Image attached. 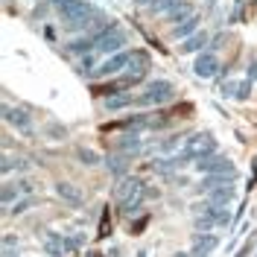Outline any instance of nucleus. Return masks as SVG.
Here are the masks:
<instances>
[{"mask_svg":"<svg viewBox=\"0 0 257 257\" xmlns=\"http://www.w3.org/2000/svg\"><path fill=\"white\" fill-rule=\"evenodd\" d=\"M128 35L117 24H108V27H102L99 32H94V53H105V56H111V53H120V50L126 47Z\"/></svg>","mask_w":257,"mask_h":257,"instance_id":"obj_1","label":"nucleus"},{"mask_svg":"<svg viewBox=\"0 0 257 257\" xmlns=\"http://www.w3.org/2000/svg\"><path fill=\"white\" fill-rule=\"evenodd\" d=\"M173 99H176V85L167 79H155L138 94V105H158L161 108V105H167Z\"/></svg>","mask_w":257,"mask_h":257,"instance_id":"obj_2","label":"nucleus"},{"mask_svg":"<svg viewBox=\"0 0 257 257\" xmlns=\"http://www.w3.org/2000/svg\"><path fill=\"white\" fill-rule=\"evenodd\" d=\"M38 190H41V181L38 178H6L3 181V190H0L3 208H9L12 202L24 199V196H35Z\"/></svg>","mask_w":257,"mask_h":257,"instance_id":"obj_3","label":"nucleus"},{"mask_svg":"<svg viewBox=\"0 0 257 257\" xmlns=\"http://www.w3.org/2000/svg\"><path fill=\"white\" fill-rule=\"evenodd\" d=\"M210 152H219V144L210 132H193V135H187V141L181 146V155H187L190 161L205 158Z\"/></svg>","mask_w":257,"mask_h":257,"instance_id":"obj_4","label":"nucleus"},{"mask_svg":"<svg viewBox=\"0 0 257 257\" xmlns=\"http://www.w3.org/2000/svg\"><path fill=\"white\" fill-rule=\"evenodd\" d=\"M138 196H146V181L141 176H123L117 178V184L111 187L114 202H128V199H138Z\"/></svg>","mask_w":257,"mask_h":257,"instance_id":"obj_5","label":"nucleus"},{"mask_svg":"<svg viewBox=\"0 0 257 257\" xmlns=\"http://www.w3.org/2000/svg\"><path fill=\"white\" fill-rule=\"evenodd\" d=\"M132 56H135V50L132 53H126V50H120V53H111L108 59L102 64H96V70L91 73V76H96V79H105V76H117L120 70H128V64H132Z\"/></svg>","mask_w":257,"mask_h":257,"instance_id":"obj_6","label":"nucleus"},{"mask_svg":"<svg viewBox=\"0 0 257 257\" xmlns=\"http://www.w3.org/2000/svg\"><path fill=\"white\" fill-rule=\"evenodd\" d=\"M193 167H196L199 173H205V176H213V173H234L231 158L222 155V152H210V155H205V158L193 161Z\"/></svg>","mask_w":257,"mask_h":257,"instance_id":"obj_7","label":"nucleus"},{"mask_svg":"<svg viewBox=\"0 0 257 257\" xmlns=\"http://www.w3.org/2000/svg\"><path fill=\"white\" fill-rule=\"evenodd\" d=\"M193 73H196L199 79H213V76H219V59H216V53H213V50L199 53L196 62H193Z\"/></svg>","mask_w":257,"mask_h":257,"instance_id":"obj_8","label":"nucleus"},{"mask_svg":"<svg viewBox=\"0 0 257 257\" xmlns=\"http://www.w3.org/2000/svg\"><path fill=\"white\" fill-rule=\"evenodd\" d=\"M3 120L12 128H18V132L32 135V117L27 108H21V105H3Z\"/></svg>","mask_w":257,"mask_h":257,"instance_id":"obj_9","label":"nucleus"},{"mask_svg":"<svg viewBox=\"0 0 257 257\" xmlns=\"http://www.w3.org/2000/svg\"><path fill=\"white\" fill-rule=\"evenodd\" d=\"M219 248V237L213 231H196L193 234V257H210Z\"/></svg>","mask_w":257,"mask_h":257,"instance_id":"obj_10","label":"nucleus"},{"mask_svg":"<svg viewBox=\"0 0 257 257\" xmlns=\"http://www.w3.org/2000/svg\"><path fill=\"white\" fill-rule=\"evenodd\" d=\"M237 170L234 173H213V176H205L199 184H196V190L199 193H205L208 196L210 190H216V187H225V184H237Z\"/></svg>","mask_w":257,"mask_h":257,"instance_id":"obj_11","label":"nucleus"},{"mask_svg":"<svg viewBox=\"0 0 257 257\" xmlns=\"http://www.w3.org/2000/svg\"><path fill=\"white\" fill-rule=\"evenodd\" d=\"M56 196L62 199L64 205H70V208H82L85 205V193L76 184H70V181H56Z\"/></svg>","mask_w":257,"mask_h":257,"instance_id":"obj_12","label":"nucleus"},{"mask_svg":"<svg viewBox=\"0 0 257 257\" xmlns=\"http://www.w3.org/2000/svg\"><path fill=\"white\" fill-rule=\"evenodd\" d=\"M111 149L135 155V152H141V149H144V144H141V135H138V132H126L123 138H114V141H111Z\"/></svg>","mask_w":257,"mask_h":257,"instance_id":"obj_13","label":"nucleus"},{"mask_svg":"<svg viewBox=\"0 0 257 257\" xmlns=\"http://www.w3.org/2000/svg\"><path fill=\"white\" fill-rule=\"evenodd\" d=\"M208 41H210V35L205 30H199V32H193L190 38H184V41L178 44V53H205Z\"/></svg>","mask_w":257,"mask_h":257,"instance_id":"obj_14","label":"nucleus"},{"mask_svg":"<svg viewBox=\"0 0 257 257\" xmlns=\"http://www.w3.org/2000/svg\"><path fill=\"white\" fill-rule=\"evenodd\" d=\"M102 105H105V111H120V108H128V105H138V96L128 94V91H120V94L108 96Z\"/></svg>","mask_w":257,"mask_h":257,"instance_id":"obj_15","label":"nucleus"},{"mask_svg":"<svg viewBox=\"0 0 257 257\" xmlns=\"http://www.w3.org/2000/svg\"><path fill=\"white\" fill-rule=\"evenodd\" d=\"M0 170H3V176H12V173H27V170H30V161L21 158V155H3V161H0Z\"/></svg>","mask_w":257,"mask_h":257,"instance_id":"obj_16","label":"nucleus"},{"mask_svg":"<svg viewBox=\"0 0 257 257\" xmlns=\"http://www.w3.org/2000/svg\"><path fill=\"white\" fill-rule=\"evenodd\" d=\"M193 15H196V12H193V3H187V0H178L176 6L167 12V21H170V24H184V21H187V18H193Z\"/></svg>","mask_w":257,"mask_h":257,"instance_id":"obj_17","label":"nucleus"},{"mask_svg":"<svg viewBox=\"0 0 257 257\" xmlns=\"http://www.w3.org/2000/svg\"><path fill=\"white\" fill-rule=\"evenodd\" d=\"M199 24H202V18H199V15L187 18L184 24H176V30H173V38H178V41H184V38H190L193 32H199Z\"/></svg>","mask_w":257,"mask_h":257,"instance_id":"obj_18","label":"nucleus"},{"mask_svg":"<svg viewBox=\"0 0 257 257\" xmlns=\"http://www.w3.org/2000/svg\"><path fill=\"white\" fill-rule=\"evenodd\" d=\"M128 158H132V155H105V167L111 170V176L123 178V176H128L126 173L128 170Z\"/></svg>","mask_w":257,"mask_h":257,"instance_id":"obj_19","label":"nucleus"},{"mask_svg":"<svg viewBox=\"0 0 257 257\" xmlns=\"http://www.w3.org/2000/svg\"><path fill=\"white\" fill-rule=\"evenodd\" d=\"M234 196H237V184H225V187H216V190H210V193H208V199L219 202V205H228V202H234Z\"/></svg>","mask_w":257,"mask_h":257,"instance_id":"obj_20","label":"nucleus"},{"mask_svg":"<svg viewBox=\"0 0 257 257\" xmlns=\"http://www.w3.org/2000/svg\"><path fill=\"white\" fill-rule=\"evenodd\" d=\"M76 158H79V164H88V167L105 164V158H102V155H96L94 149H88V146H76Z\"/></svg>","mask_w":257,"mask_h":257,"instance_id":"obj_21","label":"nucleus"},{"mask_svg":"<svg viewBox=\"0 0 257 257\" xmlns=\"http://www.w3.org/2000/svg\"><path fill=\"white\" fill-rule=\"evenodd\" d=\"M38 205V196H24V199H18L15 205H9L6 208V213H15V216H21V213H27L30 208H35Z\"/></svg>","mask_w":257,"mask_h":257,"instance_id":"obj_22","label":"nucleus"},{"mask_svg":"<svg viewBox=\"0 0 257 257\" xmlns=\"http://www.w3.org/2000/svg\"><path fill=\"white\" fill-rule=\"evenodd\" d=\"M120 210H123L126 216L141 213V210H144V196H138V199H128V202H120Z\"/></svg>","mask_w":257,"mask_h":257,"instance_id":"obj_23","label":"nucleus"},{"mask_svg":"<svg viewBox=\"0 0 257 257\" xmlns=\"http://www.w3.org/2000/svg\"><path fill=\"white\" fill-rule=\"evenodd\" d=\"M193 228H196V231H213L216 222H213L210 216H205V213H196V216H193Z\"/></svg>","mask_w":257,"mask_h":257,"instance_id":"obj_24","label":"nucleus"},{"mask_svg":"<svg viewBox=\"0 0 257 257\" xmlns=\"http://www.w3.org/2000/svg\"><path fill=\"white\" fill-rule=\"evenodd\" d=\"M251 85H254L251 79H242L240 85H237V96H234V99H248V94H251Z\"/></svg>","mask_w":257,"mask_h":257,"instance_id":"obj_25","label":"nucleus"},{"mask_svg":"<svg viewBox=\"0 0 257 257\" xmlns=\"http://www.w3.org/2000/svg\"><path fill=\"white\" fill-rule=\"evenodd\" d=\"M102 228H99V234H96V237H99V240H105V237H108V231H111V228H108V208H102Z\"/></svg>","mask_w":257,"mask_h":257,"instance_id":"obj_26","label":"nucleus"},{"mask_svg":"<svg viewBox=\"0 0 257 257\" xmlns=\"http://www.w3.org/2000/svg\"><path fill=\"white\" fill-rule=\"evenodd\" d=\"M251 251H254V237H248V240L242 242V248H240V251H237L234 257H248Z\"/></svg>","mask_w":257,"mask_h":257,"instance_id":"obj_27","label":"nucleus"},{"mask_svg":"<svg viewBox=\"0 0 257 257\" xmlns=\"http://www.w3.org/2000/svg\"><path fill=\"white\" fill-rule=\"evenodd\" d=\"M15 245H18L15 234H6V237H3V251H15Z\"/></svg>","mask_w":257,"mask_h":257,"instance_id":"obj_28","label":"nucleus"},{"mask_svg":"<svg viewBox=\"0 0 257 257\" xmlns=\"http://www.w3.org/2000/svg\"><path fill=\"white\" fill-rule=\"evenodd\" d=\"M237 85H240V82H225L222 85V96H237Z\"/></svg>","mask_w":257,"mask_h":257,"instance_id":"obj_29","label":"nucleus"},{"mask_svg":"<svg viewBox=\"0 0 257 257\" xmlns=\"http://www.w3.org/2000/svg\"><path fill=\"white\" fill-rule=\"evenodd\" d=\"M50 138H67V128L59 126V123H53V126H50Z\"/></svg>","mask_w":257,"mask_h":257,"instance_id":"obj_30","label":"nucleus"},{"mask_svg":"<svg viewBox=\"0 0 257 257\" xmlns=\"http://www.w3.org/2000/svg\"><path fill=\"white\" fill-rule=\"evenodd\" d=\"M245 79H251V82L257 79V59H251V62H248V67H245Z\"/></svg>","mask_w":257,"mask_h":257,"instance_id":"obj_31","label":"nucleus"},{"mask_svg":"<svg viewBox=\"0 0 257 257\" xmlns=\"http://www.w3.org/2000/svg\"><path fill=\"white\" fill-rule=\"evenodd\" d=\"M254 187H257V164H254V167H251V178L245 181V190H248V193L254 190Z\"/></svg>","mask_w":257,"mask_h":257,"instance_id":"obj_32","label":"nucleus"},{"mask_svg":"<svg viewBox=\"0 0 257 257\" xmlns=\"http://www.w3.org/2000/svg\"><path fill=\"white\" fill-rule=\"evenodd\" d=\"M105 257H120V248H117V245H111V248H108V254Z\"/></svg>","mask_w":257,"mask_h":257,"instance_id":"obj_33","label":"nucleus"},{"mask_svg":"<svg viewBox=\"0 0 257 257\" xmlns=\"http://www.w3.org/2000/svg\"><path fill=\"white\" fill-rule=\"evenodd\" d=\"M3 257H21L18 251H3Z\"/></svg>","mask_w":257,"mask_h":257,"instance_id":"obj_34","label":"nucleus"},{"mask_svg":"<svg viewBox=\"0 0 257 257\" xmlns=\"http://www.w3.org/2000/svg\"><path fill=\"white\" fill-rule=\"evenodd\" d=\"M173 257H193V254H187V251H176Z\"/></svg>","mask_w":257,"mask_h":257,"instance_id":"obj_35","label":"nucleus"},{"mask_svg":"<svg viewBox=\"0 0 257 257\" xmlns=\"http://www.w3.org/2000/svg\"><path fill=\"white\" fill-rule=\"evenodd\" d=\"M138 257H146V251H138Z\"/></svg>","mask_w":257,"mask_h":257,"instance_id":"obj_36","label":"nucleus"}]
</instances>
